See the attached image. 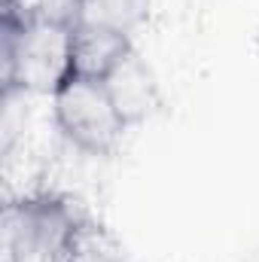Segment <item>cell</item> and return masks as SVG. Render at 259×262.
<instances>
[{"mask_svg":"<svg viewBox=\"0 0 259 262\" xmlns=\"http://www.w3.org/2000/svg\"><path fill=\"white\" fill-rule=\"evenodd\" d=\"M52 116L67 143L89 156L113 152L128 128L107 82L85 76H67L55 89Z\"/></svg>","mask_w":259,"mask_h":262,"instance_id":"cell-2","label":"cell"},{"mask_svg":"<svg viewBox=\"0 0 259 262\" xmlns=\"http://www.w3.org/2000/svg\"><path fill=\"white\" fill-rule=\"evenodd\" d=\"M107 89L122 113V119L134 125L140 119H146L156 107H159V85H156V76L153 70L143 64V58L137 52H131L122 64L116 67L107 79Z\"/></svg>","mask_w":259,"mask_h":262,"instance_id":"cell-5","label":"cell"},{"mask_svg":"<svg viewBox=\"0 0 259 262\" xmlns=\"http://www.w3.org/2000/svg\"><path fill=\"white\" fill-rule=\"evenodd\" d=\"M70 15L79 25L131 37L149 18V0H70Z\"/></svg>","mask_w":259,"mask_h":262,"instance_id":"cell-6","label":"cell"},{"mask_svg":"<svg viewBox=\"0 0 259 262\" xmlns=\"http://www.w3.org/2000/svg\"><path fill=\"white\" fill-rule=\"evenodd\" d=\"M55 262H125V256L119 241L104 226L82 216Z\"/></svg>","mask_w":259,"mask_h":262,"instance_id":"cell-7","label":"cell"},{"mask_svg":"<svg viewBox=\"0 0 259 262\" xmlns=\"http://www.w3.org/2000/svg\"><path fill=\"white\" fill-rule=\"evenodd\" d=\"M79 213L52 195H31L3 207V262H55L79 226Z\"/></svg>","mask_w":259,"mask_h":262,"instance_id":"cell-3","label":"cell"},{"mask_svg":"<svg viewBox=\"0 0 259 262\" xmlns=\"http://www.w3.org/2000/svg\"><path fill=\"white\" fill-rule=\"evenodd\" d=\"M131 52H134V43L125 34L79 25V21H73L70 28V76L104 82Z\"/></svg>","mask_w":259,"mask_h":262,"instance_id":"cell-4","label":"cell"},{"mask_svg":"<svg viewBox=\"0 0 259 262\" xmlns=\"http://www.w3.org/2000/svg\"><path fill=\"white\" fill-rule=\"evenodd\" d=\"M70 3L61 12L3 3L0 21V82L3 95H55L70 76Z\"/></svg>","mask_w":259,"mask_h":262,"instance_id":"cell-1","label":"cell"}]
</instances>
